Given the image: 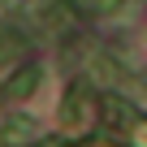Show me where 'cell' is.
Returning <instances> with one entry per match:
<instances>
[{"instance_id":"obj_1","label":"cell","mask_w":147,"mask_h":147,"mask_svg":"<svg viewBox=\"0 0 147 147\" xmlns=\"http://www.w3.org/2000/svg\"><path fill=\"white\" fill-rule=\"evenodd\" d=\"M22 52H26V39L0 26V69H9V65H13V61H18Z\"/></svg>"},{"instance_id":"obj_2","label":"cell","mask_w":147,"mask_h":147,"mask_svg":"<svg viewBox=\"0 0 147 147\" xmlns=\"http://www.w3.org/2000/svg\"><path fill=\"white\" fill-rule=\"evenodd\" d=\"M35 138H39V125L26 121V117H13L5 125V143H35Z\"/></svg>"},{"instance_id":"obj_3","label":"cell","mask_w":147,"mask_h":147,"mask_svg":"<svg viewBox=\"0 0 147 147\" xmlns=\"http://www.w3.org/2000/svg\"><path fill=\"white\" fill-rule=\"evenodd\" d=\"M35 82H39V69H35V65H26L18 78H9V82H5V91H9V95H26Z\"/></svg>"},{"instance_id":"obj_4","label":"cell","mask_w":147,"mask_h":147,"mask_svg":"<svg viewBox=\"0 0 147 147\" xmlns=\"http://www.w3.org/2000/svg\"><path fill=\"white\" fill-rule=\"evenodd\" d=\"M125 0H82V9L87 13H113V9H121Z\"/></svg>"}]
</instances>
